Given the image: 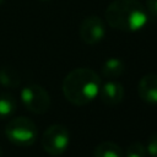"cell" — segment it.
<instances>
[{
    "label": "cell",
    "instance_id": "obj_1",
    "mask_svg": "<svg viewBox=\"0 0 157 157\" xmlns=\"http://www.w3.org/2000/svg\"><path fill=\"white\" fill-rule=\"evenodd\" d=\"M101 88V78L88 67L71 70L63 80V93L75 105H85L93 101Z\"/></svg>",
    "mask_w": 157,
    "mask_h": 157
},
{
    "label": "cell",
    "instance_id": "obj_2",
    "mask_svg": "<svg viewBox=\"0 0 157 157\" xmlns=\"http://www.w3.org/2000/svg\"><path fill=\"white\" fill-rule=\"evenodd\" d=\"M105 21L115 29L134 32L147 22V13L139 0H114L105 9Z\"/></svg>",
    "mask_w": 157,
    "mask_h": 157
},
{
    "label": "cell",
    "instance_id": "obj_3",
    "mask_svg": "<svg viewBox=\"0 0 157 157\" xmlns=\"http://www.w3.org/2000/svg\"><path fill=\"white\" fill-rule=\"evenodd\" d=\"M37 126L36 124L26 118V117H17L11 119L5 128V135L7 139L21 147L31 146L37 139Z\"/></svg>",
    "mask_w": 157,
    "mask_h": 157
},
{
    "label": "cell",
    "instance_id": "obj_4",
    "mask_svg": "<svg viewBox=\"0 0 157 157\" xmlns=\"http://www.w3.org/2000/svg\"><path fill=\"white\" fill-rule=\"evenodd\" d=\"M70 142V134L66 126L53 124L44 131L42 136V146L44 151L52 156H60Z\"/></svg>",
    "mask_w": 157,
    "mask_h": 157
},
{
    "label": "cell",
    "instance_id": "obj_5",
    "mask_svg": "<svg viewBox=\"0 0 157 157\" xmlns=\"http://www.w3.org/2000/svg\"><path fill=\"white\" fill-rule=\"evenodd\" d=\"M21 98L26 108L34 114H44L50 107V97L39 85H28L21 91Z\"/></svg>",
    "mask_w": 157,
    "mask_h": 157
},
{
    "label": "cell",
    "instance_id": "obj_6",
    "mask_svg": "<svg viewBox=\"0 0 157 157\" xmlns=\"http://www.w3.org/2000/svg\"><path fill=\"white\" fill-rule=\"evenodd\" d=\"M105 33L104 22L98 16H88L86 17L80 26V37L81 39L88 44L93 45L102 40Z\"/></svg>",
    "mask_w": 157,
    "mask_h": 157
},
{
    "label": "cell",
    "instance_id": "obj_7",
    "mask_svg": "<svg viewBox=\"0 0 157 157\" xmlns=\"http://www.w3.org/2000/svg\"><path fill=\"white\" fill-rule=\"evenodd\" d=\"M101 101L110 107H114L119 104L123 98H124V87L120 82L109 80L107 81L103 86H101L99 92H98Z\"/></svg>",
    "mask_w": 157,
    "mask_h": 157
},
{
    "label": "cell",
    "instance_id": "obj_8",
    "mask_svg": "<svg viewBox=\"0 0 157 157\" xmlns=\"http://www.w3.org/2000/svg\"><path fill=\"white\" fill-rule=\"evenodd\" d=\"M139 97L147 103H157V75L146 74L144 75L137 85Z\"/></svg>",
    "mask_w": 157,
    "mask_h": 157
},
{
    "label": "cell",
    "instance_id": "obj_9",
    "mask_svg": "<svg viewBox=\"0 0 157 157\" xmlns=\"http://www.w3.org/2000/svg\"><path fill=\"white\" fill-rule=\"evenodd\" d=\"M125 70V64L119 58H109L104 61L102 66V75L108 80H114L119 77Z\"/></svg>",
    "mask_w": 157,
    "mask_h": 157
},
{
    "label": "cell",
    "instance_id": "obj_10",
    "mask_svg": "<svg viewBox=\"0 0 157 157\" xmlns=\"http://www.w3.org/2000/svg\"><path fill=\"white\" fill-rule=\"evenodd\" d=\"M93 157H124L120 146L113 141H104L96 146Z\"/></svg>",
    "mask_w": 157,
    "mask_h": 157
},
{
    "label": "cell",
    "instance_id": "obj_11",
    "mask_svg": "<svg viewBox=\"0 0 157 157\" xmlns=\"http://www.w3.org/2000/svg\"><path fill=\"white\" fill-rule=\"evenodd\" d=\"M21 77L18 72L10 66H5L0 69V83L9 88H16L20 86Z\"/></svg>",
    "mask_w": 157,
    "mask_h": 157
},
{
    "label": "cell",
    "instance_id": "obj_12",
    "mask_svg": "<svg viewBox=\"0 0 157 157\" xmlns=\"http://www.w3.org/2000/svg\"><path fill=\"white\" fill-rule=\"evenodd\" d=\"M16 110V99L10 93L0 94V119L7 118Z\"/></svg>",
    "mask_w": 157,
    "mask_h": 157
},
{
    "label": "cell",
    "instance_id": "obj_13",
    "mask_svg": "<svg viewBox=\"0 0 157 157\" xmlns=\"http://www.w3.org/2000/svg\"><path fill=\"white\" fill-rule=\"evenodd\" d=\"M125 157H146V148L141 142L135 141L128 146Z\"/></svg>",
    "mask_w": 157,
    "mask_h": 157
},
{
    "label": "cell",
    "instance_id": "obj_14",
    "mask_svg": "<svg viewBox=\"0 0 157 157\" xmlns=\"http://www.w3.org/2000/svg\"><path fill=\"white\" fill-rule=\"evenodd\" d=\"M147 153L150 157H157V132L152 134L147 141Z\"/></svg>",
    "mask_w": 157,
    "mask_h": 157
},
{
    "label": "cell",
    "instance_id": "obj_15",
    "mask_svg": "<svg viewBox=\"0 0 157 157\" xmlns=\"http://www.w3.org/2000/svg\"><path fill=\"white\" fill-rule=\"evenodd\" d=\"M146 6L152 15L157 16V0H146Z\"/></svg>",
    "mask_w": 157,
    "mask_h": 157
},
{
    "label": "cell",
    "instance_id": "obj_16",
    "mask_svg": "<svg viewBox=\"0 0 157 157\" xmlns=\"http://www.w3.org/2000/svg\"><path fill=\"white\" fill-rule=\"evenodd\" d=\"M4 1H5V0H0V5H1V4L4 2Z\"/></svg>",
    "mask_w": 157,
    "mask_h": 157
},
{
    "label": "cell",
    "instance_id": "obj_17",
    "mask_svg": "<svg viewBox=\"0 0 157 157\" xmlns=\"http://www.w3.org/2000/svg\"><path fill=\"white\" fill-rule=\"evenodd\" d=\"M0 157H1V148H0Z\"/></svg>",
    "mask_w": 157,
    "mask_h": 157
},
{
    "label": "cell",
    "instance_id": "obj_18",
    "mask_svg": "<svg viewBox=\"0 0 157 157\" xmlns=\"http://www.w3.org/2000/svg\"><path fill=\"white\" fill-rule=\"evenodd\" d=\"M54 157H58V156H54Z\"/></svg>",
    "mask_w": 157,
    "mask_h": 157
}]
</instances>
